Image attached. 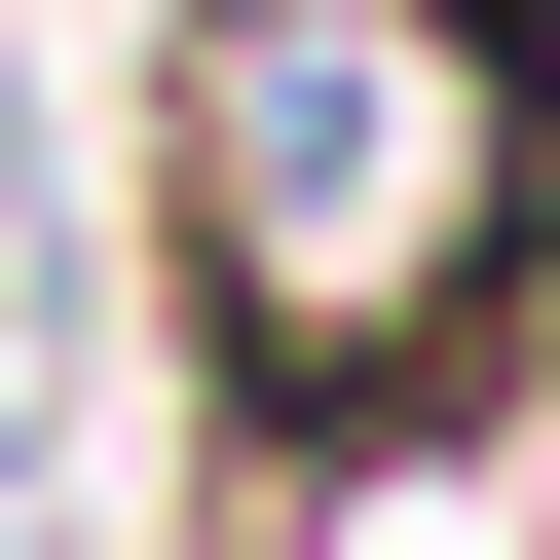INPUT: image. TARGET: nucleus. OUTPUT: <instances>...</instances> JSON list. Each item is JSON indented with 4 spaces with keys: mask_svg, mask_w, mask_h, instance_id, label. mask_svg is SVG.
<instances>
[{
    "mask_svg": "<svg viewBox=\"0 0 560 560\" xmlns=\"http://www.w3.org/2000/svg\"><path fill=\"white\" fill-rule=\"evenodd\" d=\"M150 261L261 486H374L560 300V0H150Z\"/></svg>",
    "mask_w": 560,
    "mask_h": 560,
    "instance_id": "obj_1",
    "label": "nucleus"
}]
</instances>
